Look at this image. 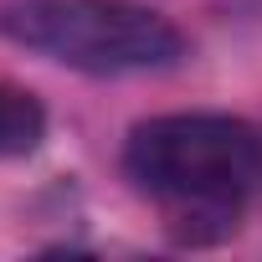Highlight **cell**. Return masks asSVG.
<instances>
[{
    "mask_svg": "<svg viewBox=\"0 0 262 262\" xmlns=\"http://www.w3.org/2000/svg\"><path fill=\"white\" fill-rule=\"evenodd\" d=\"M123 170L175 242H221L262 180V134L231 113H160L134 123Z\"/></svg>",
    "mask_w": 262,
    "mask_h": 262,
    "instance_id": "obj_1",
    "label": "cell"
},
{
    "mask_svg": "<svg viewBox=\"0 0 262 262\" xmlns=\"http://www.w3.org/2000/svg\"><path fill=\"white\" fill-rule=\"evenodd\" d=\"M0 31L88 77H144L185 62L180 26L139 0H11Z\"/></svg>",
    "mask_w": 262,
    "mask_h": 262,
    "instance_id": "obj_2",
    "label": "cell"
},
{
    "mask_svg": "<svg viewBox=\"0 0 262 262\" xmlns=\"http://www.w3.org/2000/svg\"><path fill=\"white\" fill-rule=\"evenodd\" d=\"M47 134V113L31 93L0 88V155H26Z\"/></svg>",
    "mask_w": 262,
    "mask_h": 262,
    "instance_id": "obj_3",
    "label": "cell"
}]
</instances>
